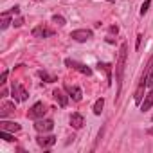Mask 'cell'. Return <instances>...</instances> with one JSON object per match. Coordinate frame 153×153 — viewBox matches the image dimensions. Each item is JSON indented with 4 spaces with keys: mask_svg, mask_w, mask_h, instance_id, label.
I'll return each mask as SVG.
<instances>
[{
    "mask_svg": "<svg viewBox=\"0 0 153 153\" xmlns=\"http://www.w3.org/2000/svg\"><path fill=\"white\" fill-rule=\"evenodd\" d=\"M126 56H128V45L123 43L119 49V56H117V63H115V94H121V87H123V78H124V67H126Z\"/></svg>",
    "mask_w": 153,
    "mask_h": 153,
    "instance_id": "cell-1",
    "label": "cell"
},
{
    "mask_svg": "<svg viewBox=\"0 0 153 153\" xmlns=\"http://www.w3.org/2000/svg\"><path fill=\"white\" fill-rule=\"evenodd\" d=\"M65 65L70 67V68H74V70H78V72H81V74H85V76H92V68H90V67H87V65H83V63H79V61H76V59L67 58V59H65Z\"/></svg>",
    "mask_w": 153,
    "mask_h": 153,
    "instance_id": "cell-2",
    "label": "cell"
},
{
    "mask_svg": "<svg viewBox=\"0 0 153 153\" xmlns=\"http://www.w3.org/2000/svg\"><path fill=\"white\" fill-rule=\"evenodd\" d=\"M45 112H47V108H45L43 103H34L33 108L27 112V117H29V119H42V117L45 115Z\"/></svg>",
    "mask_w": 153,
    "mask_h": 153,
    "instance_id": "cell-3",
    "label": "cell"
},
{
    "mask_svg": "<svg viewBox=\"0 0 153 153\" xmlns=\"http://www.w3.org/2000/svg\"><path fill=\"white\" fill-rule=\"evenodd\" d=\"M70 38L76 42H88L92 38V31L90 29H76L70 33Z\"/></svg>",
    "mask_w": 153,
    "mask_h": 153,
    "instance_id": "cell-4",
    "label": "cell"
},
{
    "mask_svg": "<svg viewBox=\"0 0 153 153\" xmlns=\"http://www.w3.org/2000/svg\"><path fill=\"white\" fill-rule=\"evenodd\" d=\"M11 92H13V97H15V101H25L27 99V90L20 85V83H13V87H11Z\"/></svg>",
    "mask_w": 153,
    "mask_h": 153,
    "instance_id": "cell-5",
    "label": "cell"
},
{
    "mask_svg": "<svg viewBox=\"0 0 153 153\" xmlns=\"http://www.w3.org/2000/svg\"><path fill=\"white\" fill-rule=\"evenodd\" d=\"M34 128H36V131H40V133H47V131H51V130L54 128V121H51V119H36Z\"/></svg>",
    "mask_w": 153,
    "mask_h": 153,
    "instance_id": "cell-6",
    "label": "cell"
},
{
    "mask_svg": "<svg viewBox=\"0 0 153 153\" xmlns=\"http://www.w3.org/2000/svg\"><path fill=\"white\" fill-rule=\"evenodd\" d=\"M148 87V76H142L140 78V83H139V87H137V90H135V103L137 105H140L142 103V96H144V88Z\"/></svg>",
    "mask_w": 153,
    "mask_h": 153,
    "instance_id": "cell-7",
    "label": "cell"
},
{
    "mask_svg": "<svg viewBox=\"0 0 153 153\" xmlns=\"http://www.w3.org/2000/svg\"><path fill=\"white\" fill-rule=\"evenodd\" d=\"M36 142H38V146H40V148L49 149L51 146H54V144H56V137H54V135H40V137L36 139Z\"/></svg>",
    "mask_w": 153,
    "mask_h": 153,
    "instance_id": "cell-8",
    "label": "cell"
},
{
    "mask_svg": "<svg viewBox=\"0 0 153 153\" xmlns=\"http://www.w3.org/2000/svg\"><path fill=\"white\" fill-rule=\"evenodd\" d=\"M52 34H54V31L47 29L45 25H38V27L33 29V36L34 38H47V36H52Z\"/></svg>",
    "mask_w": 153,
    "mask_h": 153,
    "instance_id": "cell-9",
    "label": "cell"
},
{
    "mask_svg": "<svg viewBox=\"0 0 153 153\" xmlns=\"http://www.w3.org/2000/svg\"><path fill=\"white\" fill-rule=\"evenodd\" d=\"M65 90L68 92V96L74 99V101H81V97H83V92H81V88L79 87H72V85H65Z\"/></svg>",
    "mask_w": 153,
    "mask_h": 153,
    "instance_id": "cell-10",
    "label": "cell"
},
{
    "mask_svg": "<svg viewBox=\"0 0 153 153\" xmlns=\"http://www.w3.org/2000/svg\"><path fill=\"white\" fill-rule=\"evenodd\" d=\"M83 124H85V119H83L81 114H72V115H70V126H72V128L79 130V128H83Z\"/></svg>",
    "mask_w": 153,
    "mask_h": 153,
    "instance_id": "cell-11",
    "label": "cell"
},
{
    "mask_svg": "<svg viewBox=\"0 0 153 153\" xmlns=\"http://www.w3.org/2000/svg\"><path fill=\"white\" fill-rule=\"evenodd\" d=\"M52 96H54V99L58 101V105H59L61 108H65V106H67V103H68V97H67V96H65V94H63L59 88H56V90L52 92Z\"/></svg>",
    "mask_w": 153,
    "mask_h": 153,
    "instance_id": "cell-12",
    "label": "cell"
},
{
    "mask_svg": "<svg viewBox=\"0 0 153 153\" xmlns=\"http://www.w3.org/2000/svg\"><path fill=\"white\" fill-rule=\"evenodd\" d=\"M0 130H6V131H20V124H18V123L2 121V123H0Z\"/></svg>",
    "mask_w": 153,
    "mask_h": 153,
    "instance_id": "cell-13",
    "label": "cell"
},
{
    "mask_svg": "<svg viewBox=\"0 0 153 153\" xmlns=\"http://www.w3.org/2000/svg\"><path fill=\"white\" fill-rule=\"evenodd\" d=\"M151 106H153V88L148 92V96H146L144 103H140V110H142V112H146V110H149Z\"/></svg>",
    "mask_w": 153,
    "mask_h": 153,
    "instance_id": "cell-14",
    "label": "cell"
},
{
    "mask_svg": "<svg viewBox=\"0 0 153 153\" xmlns=\"http://www.w3.org/2000/svg\"><path fill=\"white\" fill-rule=\"evenodd\" d=\"M11 11H6V13H2V24H0V29H2V31H6L7 27H9V24H13L11 22Z\"/></svg>",
    "mask_w": 153,
    "mask_h": 153,
    "instance_id": "cell-15",
    "label": "cell"
},
{
    "mask_svg": "<svg viewBox=\"0 0 153 153\" xmlns=\"http://www.w3.org/2000/svg\"><path fill=\"white\" fill-rule=\"evenodd\" d=\"M97 68L106 72V78H108V85L112 83V65L110 63H97Z\"/></svg>",
    "mask_w": 153,
    "mask_h": 153,
    "instance_id": "cell-16",
    "label": "cell"
},
{
    "mask_svg": "<svg viewBox=\"0 0 153 153\" xmlns=\"http://www.w3.org/2000/svg\"><path fill=\"white\" fill-rule=\"evenodd\" d=\"M13 110H15V103H4L2 108H0V117L4 119V117H6L7 114H11Z\"/></svg>",
    "mask_w": 153,
    "mask_h": 153,
    "instance_id": "cell-17",
    "label": "cell"
},
{
    "mask_svg": "<svg viewBox=\"0 0 153 153\" xmlns=\"http://www.w3.org/2000/svg\"><path fill=\"white\" fill-rule=\"evenodd\" d=\"M103 106H105V99L101 97V99H97V101H96V105H94V114H96V115H101Z\"/></svg>",
    "mask_w": 153,
    "mask_h": 153,
    "instance_id": "cell-18",
    "label": "cell"
},
{
    "mask_svg": "<svg viewBox=\"0 0 153 153\" xmlns=\"http://www.w3.org/2000/svg\"><path fill=\"white\" fill-rule=\"evenodd\" d=\"M38 74H40V78H42V79H45L47 83H54V81H56V78H52V76H49V74H47L45 70H40Z\"/></svg>",
    "mask_w": 153,
    "mask_h": 153,
    "instance_id": "cell-19",
    "label": "cell"
},
{
    "mask_svg": "<svg viewBox=\"0 0 153 153\" xmlns=\"http://www.w3.org/2000/svg\"><path fill=\"white\" fill-rule=\"evenodd\" d=\"M0 137H2L4 140H7V142L15 140V139H13V135H11V131H6V130H2V133H0Z\"/></svg>",
    "mask_w": 153,
    "mask_h": 153,
    "instance_id": "cell-20",
    "label": "cell"
},
{
    "mask_svg": "<svg viewBox=\"0 0 153 153\" xmlns=\"http://www.w3.org/2000/svg\"><path fill=\"white\" fill-rule=\"evenodd\" d=\"M52 22L58 24V25H65V18L59 16V15H54V16H52Z\"/></svg>",
    "mask_w": 153,
    "mask_h": 153,
    "instance_id": "cell-21",
    "label": "cell"
},
{
    "mask_svg": "<svg viewBox=\"0 0 153 153\" xmlns=\"http://www.w3.org/2000/svg\"><path fill=\"white\" fill-rule=\"evenodd\" d=\"M149 4H151V2H149V0H146V2L142 4V7H140V15H146V11H148V7H149Z\"/></svg>",
    "mask_w": 153,
    "mask_h": 153,
    "instance_id": "cell-22",
    "label": "cell"
},
{
    "mask_svg": "<svg viewBox=\"0 0 153 153\" xmlns=\"http://www.w3.org/2000/svg\"><path fill=\"white\" fill-rule=\"evenodd\" d=\"M148 87H151L153 88V68L149 70V74H148Z\"/></svg>",
    "mask_w": 153,
    "mask_h": 153,
    "instance_id": "cell-23",
    "label": "cell"
},
{
    "mask_svg": "<svg viewBox=\"0 0 153 153\" xmlns=\"http://www.w3.org/2000/svg\"><path fill=\"white\" fill-rule=\"evenodd\" d=\"M13 25H15V27H22V25H24V18H16V20H13Z\"/></svg>",
    "mask_w": 153,
    "mask_h": 153,
    "instance_id": "cell-24",
    "label": "cell"
},
{
    "mask_svg": "<svg viewBox=\"0 0 153 153\" xmlns=\"http://www.w3.org/2000/svg\"><path fill=\"white\" fill-rule=\"evenodd\" d=\"M6 79H7V70H4V72H2V76H0V85H4V83H6Z\"/></svg>",
    "mask_w": 153,
    "mask_h": 153,
    "instance_id": "cell-25",
    "label": "cell"
},
{
    "mask_svg": "<svg viewBox=\"0 0 153 153\" xmlns=\"http://www.w3.org/2000/svg\"><path fill=\"white\" fill-rule=\"evenodd\" d=\"M11 13H13V15H18V13H20V7H18V6L11 7Z\"/></svg>",
    "mask_w": 153,
    "mask_h": 153,
    "instance_id": "cell-26",
    "label": "cell"
},
{
    "mask_svg": "<svg viewBox=\"0 0 153 153\" xmlns=\"http://www.w3.org/2000/svg\"><path fill=\"white\" fill-rule=\"evenodd\" d=\"M110 33L117 34V33H119V27H117V25H112V27H110Z\"/></svg>",
    "mask_w": 153,
    "mask_h": 153,
    "instance_id": "cell-27",
    "label": "cell"
},
{
    "mask_svg": "<svg viewBox=\"0 0 153 153\" xmlns=\"http://www.w3.org/2000/svg\"><path fill=\"white\" fill-rule=\"evenodd\" d=\"M148 135H153V128H149V130H148Z\"/></svg>",
    "mask_w": 153,
    "mask_h": 153,
    "instance_id": "cell-28",
    "label": "cell"
},
{
    "mask_svg": "<svg viewBox=\"0 0 153 153\" xmlns=\"http://www.w3.org/2000/svg\"><path fill=\"white\" fill-rule=\"evenodd\" d=\"M108 2H115V0H108Z\"/></svg>",
    "mask_w": 153,
    "mask_h": 153,
    "instance_id": "cell-29",
    "label": "cell"
},
{
    "mask_svg": "<svg viewBox=\"0 0 153 153\" xmlns=\"http://www.w3.org/2000/svg\"><path fill=\"white\" fill-rule=\"evenodd\" d=\"M38 2H42V0H38Z\"/></svg>",
    "mask_w": 153,
    "mask_h": 153,
    "instance_id": "cell-30",
    "label": "cell"
}]
</instances>
